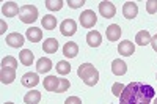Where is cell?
Wrapping results in <instances>:
<instances>
[{"label":"cell","instance_id":"2","mask_svg":"<svg viewBox=\"0 0 157 104\" xmlns=\"http://www.w3.org/2000/svg\"><path fill=\"white\" fill-rule=\"evenodd\" d=\"M77 74L90 87H94L99 81V71L94 68V65H91V63H82L77 70Z\"/></svg>","mask_w":157,"mask_h":104},{"label":"cell","instance_id":"3","mask_svg":"<svg viewBox=\"0 0 157 104\" xmlns=\"http://www.w3.org/2000/svg\"><path fill=\"white\" fill-rule=\"evenodd\" d=\"M19 19L24 24H32L38 19V8L35 5H24L19 11Z\"/></svg>","mask_w":157,"mask_h":104},{"label":"cell","instance_id":"25","mask_svg":"<svg viewBox=\"0 0 157 104\" xmlns=\"http://www.w3.org/2000/svg\"><path fill=\"white\" fill-rule=\"evenodd\" d=\"M2 68H17V60L11 55H6L2 58Z\"/></svg>","mask_w":157,"mask_h":104},{"label":"cell","instance_id":"12","mask_svg":"<svg viewBox=\"0 0 157 104\" xmlns=\"http://www.w3.org/2000/svg\"><path fill=\"white\" fill-rule=\"evenodd\" d=\"M16 79V70L14 68H2L0 70V81L2 84H11Z\"/></svg>","mask_w":157,"mask_h":104},{"label":"cell","instance_id":"28","mask_svg":"<svg viewBox=\"0 0 157 104\" xmlns=\"http://www.w3.org/2000/svg\"><path fill=\"white\" fill-rule=\"evenodd\" d=\"M123 92H124V85H123L121 82H116V84H113V87H112V93H113L115 96L120 98Z\"/></svg>","mask_w":157,"mask_h":104},{"label":"cell","instance_id":"16","mask_svg":"<svg viewBox=\"0 0 157 104\" xmlns=\"http://www.w3.org/2000/svg\"><path fill=\"white\" fill-rule=\"evenodd\" d=\"M43 84H44V88L47 90V92H57L58 85H60V79L57 76H47Z\"/></svg>","mask_w":157,"mask_h":104},{"label":"cell","instance_id":"21","mask_svg":"<svg viewBox=\"0 0 157 104\" xmlns=\"http://www.w3.org/2000/svg\"><path fill=\"white\" fill-rule=\"evenodd\" d=\"M19 60H21V63L24 65V66H30V65L33 63V60H35L33 52L29 50V49H22L21 54H19Z\"/></svg>","mask_w":157,"mask_h":104},{"label":"cell","instance_id":"26","mask_svg":"<svg viewBox=\"0 0 157 104\" xmlns=\"http://www.w3.org/2000/svg\"><path fill=\"white\" fill-rule=\"evenodd\" d=\"M44 5H46V8L50 10V11H58V10H61L63 2H61V0H46Z\"/></svg>","mask_w":157,"mask_h":104},{"label":"cell","instance_id":"30","mask_svg":"<svg viewBox=\"0 0 157 104\" xmlns=\"http://www.w3.org/2000/svg\"><path fill=\"white\" fill-rule=\"evenodd\" d=\"M69 81L68 79H60V85H58V90H57V93H64L66 90L69 88Z\"/></svg>","mask_w":157,"mask_h":104},{"label":"cell","instance_id":"34","mask_svg":"<svg viewBox=\"0 0 157 104\" xmlns=\"http://www.w3.org/2000/svg\"><path fill=\"white\" fill-rule=\"evenodd\" d=\"M5 30H6V25H5V22H2V30H0V33H5Z\"/></svg>","mask_w":157,"mask_h":104},{"label":"cell","instance_id":"7","mask_svg":"<svg viewBox=\"0 0 157 104\" xmlns=\"http://www.w3.org/2000/svg\"><path fill=\"white\" fill-rule=\"evenodd\" d=\"M99 13L102 14V18L105 19H112L116 14V8L112 2H101L99 3Z\"/></svg>","mask_w":157,"mask_h":104},{"label":"cell","instance_id":"33","mask_svg":"<svg viewBox=\"0 0 157 104\" xmlns=\"http://www.w3.org/2000/svg\"><path fill=\"white\" fill-rule=\"evenodd\" d=\"M151 46H152V49L157 52V33H155V35L151 38Z\"/></svg>","mask_w":157,"mask_h":104},{"label":"cell","instance_id":"20","mask_svg":"<svg viewBox=\"0 0 157 104\" xmlns=\"http://www.w3.org/2000/svg\"><path fill=\"white\" fill-rule=\"evenodd\" d=\"M25 36H27L29 41L38 43V41H41V38H43V32L39 30L38 27H30L27 32H25Z\"/></svg>","mask_w":157,"mask_h":104},{"label":"cell","instance_id":"6","mask_svg":"<svg viewBox=\"0 0 157 104\" xmlns=\"http://www.w3.org/2000/svg\"><path fill=\"white\" fill-rule=\"evenodd\" d=\"M19 11H21V8L17 6L16 2H5L2 5V14L5 18H14L19 14Z\"/></svg>","mask_w":157,"mask_h":104},{"label":"cell","instance_id":"14","mask_svg":"<svg viewBox=\"0 0 157 104\" xmlns=\"http://www.w3.org/2000/svg\"><path fill=\"white\" fill-rule=\"evenodd\" d=\"M105 35H107L109 41H118V40H120V36H121V27L118 24H112V25L107 27Z\"/></svg>","mask_w":157,"mask_h":104},{"label":"cell","instance_id":"5","mask_svg":"<svg viewBox=\"0 0 157 104\" xmlns=\"http://www.w3.org/2000/svg\"><path fill=\"white\" fill-rule=\"evenodd\" d=\"M75 30H77V24H75V21H72V19H64V21L60 24V32H61V35H64V36H72V35L75 33Z\"/></svg>","mask_w":157,"mask_h":104},{"label":"cell","instance_id":"11","mask_svg":"<svg viewBox=\"0 0 157 104\" xmlns=\"http://www.w3.org/2000/svg\"><path fill=\"white\" fill-rule=\"evenodd\" d=\"M6 44H8V46H11V47L19 49V47H22V46H24V36H22L21 33H17V32L10 33V35L6 36Z\"/></svg>","mask_w":157,"mask_h":104},{"label":"cell","instance_id":"18","mask_svg":"<svg viewBox=\"0 0 157 104\" xmlns=\"http://www.w3.org/2000/svg\"><path fill=\"white\" fill-rule=\"evenodd\" d=\"M43 50L46 54H55L58 50V41L55 38H47V40L43 43Z\"/></svg>","mask_w":157,"mask_h":104},{"label":"cell","instance_id":"32","mask_svg":"<svg viewBox=\"0 0 157 104\" xmlns=\"http://www.w3.org/2000/svg\"><path fill=\"white\" fill-rule=\"evenodd\" d=\"M64 104H82L80 98H77V96H69L66 101H64Z\"/></svg>","mask_w":157,"mask_h":104},{"label":"cell","instance_id":"24","mask_svg":"<svg viewBox=\"0 0 157 104\" xmlns=\"http://www.w3.org/2000/svg\"><path fill=\"white\" fill-rule=\"evenodd\" d=\"M41 24H43L44 30H54V29H57V18H54L52 14H47L43 18Z\"/></svg>","mask_w":157,"mask_h":104},{"label":"cell","instance_id":"36","mask_svg":"<svg viewBox=\"0 0 157 104\" xmlns=\"http://www.w3.org/2000/svg\"><path fill=\"white\" fill-rule=\"evenodd\" d=\"M154 104H157V98H155V99H154Z\"/></svg>","mask_w":157,"mask_h":104},{"label":"cell","instance_id":"27","mask_svg":"<svg viewBox=\"0 0 157 104\" xmlns=\"http://www.w3.org/2000/svg\"><path fill=\"white\" fill-rule=\"evenodd\" d=\"M69 71H71V65H69L68 62L61 60V62L57 63V73H60V74H63V76H66V74H69Z\"/></svg>","mask_w":157,"mask_h":104},{"label":"cell","instance_id":"15","mask_svg":"<svg viewBox=\"0 0 157 104\" xmlns=\"http://www.w3.org/2000/svg\"><path fill=\"white\" fill-rule=\"evenodd\" d=\"M112 73L115 76H124L127 73V65L123 60H120V58L113 60L112 62Z\"/></svg>","mask_w":157,"mask_h":104},{"label":"cell","instance_id":"19","mask_svg":"<svg viewBox=\"0 0 157 104\" xmlns=\"http://www.w3.org/2000/svg\"><path fill=\"white\" fill-rule=\"evenodd\" d=\"M101 41H102V36H101L99 32H96V30L88 32V35H86V43H88V46L98 47V46L101 44Z\"/></svg>","mask_w":157,"mask_h":104},{"label":"cell","instance_id":"22","mask_svg":"<svg viewBox=\"0 0 157 104\" xmlns=\"http://www.w3.org/2000/svg\"><path fill=\"white\" fill-rule=\"evenodd\" d=\"M151 35H149V32L148 30H141V32H138L137 33V36H135V43L138 44V46H146V44H151Z\"/></svg>","mask_w":157,"mask_h":104},{"label":"cell","instance_id":"8","mask_svg":"<svg viewBox=\"0 0 157 104\" xmlns=\"http://www.w3.org/2000/svg\"><path fill=\"white\" fill-rule=\"evenodd\" d=\"M123 14L126 19H134L138 14V5L135 2H126L123 5Z\"/></svg>","mask_w":157,"mask_h":104},{"label":"cell","instance_id":"9","mask_svg":"<svg viewBox=\"0 0 157 104\" xmlns=\"http://www.w3.org/2000/svg\"><path fill=\"white\" fill-rule=\"evenodd\" d=\"M21 84H22L24 87H29V88L36 87V85L39 84L38 73H25V74L22 76V79H21Z\"/></svg>","mask_w":157,"mask_h":104},{"label":"cell","instance_id":"31","mask_svg":"<svg viewBox=\"0 0 157 104\" xmlns=\"http://www.w3.org/2000/svg\"><path fill=\"white\" fill-rule=\"evenodd\" d=\"M68 5L71 8H78V6L85 5V0H68Z\"/></svg>","mask_w":157,"mask_h":104},{"label":"cell","instance_id":"29","mask_svg":"<svg viewBox=\"0 0 157 104\" xmlns=\"http://www.w3.org/2000/svg\"><path fill=\"white\" fill-rule=\"evenodd\" d=\"M146 11L149 13V14L157 13V0H148L146 2Z\"/></svg>","mask_w":157,"mask_h":104},{"label":"cell","instance_id":"10","mask_svg":"<svg viewBox=\"0 0 157 104\" xmlns=\"http://www.w3.org/2000/svg\"><path fill=\"white\" fill-rule=\"evenodd\" d=\"M118 52H120V55H124V57H130L135 52V44L132 41H123L120 43V46H118Z\"/></svg>","mask_w":157,"mask_h":104},{"label":"cell","instance_id":"35","mask_svg":"<svg viewBox=\"0 0 157 104\" xmlns=\"http://www.w3.org/2000/svg\"><path fill=\"white\" fill-rule=\"evenodd\" d=\"M3 104H14V102H3Z\"/></svg>","mask_w":157,"mask_h":104},{"label":"cell","instance_id":"13","mask_svg":"<svg viewBox=\"0 0 157 104\" xmlns=\"http://www.w3.org/2000/svg\"><path fill=\"white\" fill-rule=\"evenodd\" d=\"M52 70V60L47 58V57H41L38 62H36V71L38 74H44V73H49Z\"/></svg>","mask_w":157,"mask_h":104},{"label":"cell","instance_id":"23","mask_svg":"<svg viewBox=\"0 0 157 104\" xmlns=\"http://www.w3.org/2000/svg\"><path fill=\"white\" fill-rule=\"evenodd\" d=\"M24 101L27 104H38L39 101H41V93L36 92V90H30L29 93H25Z\"/></svg>","mask_w":157,"mask_h":104},{"label":"cell","instance_id":"1","mask_svg":"<svg viewBox=\"0 0 157 104\" xmlns=\"http://www.w3.org/2000/svg\"><path fill=\"white\" fill-rule=\"evenodd\" d=\"M155 95L152 85L145 82H130L124 87L120 96V104H151Z\"/></svg>","mask_w":157,"mask_h":104},{"label":"cell","instance_id":"17","mask_svg":"<svg viewBox=\"0 0 157 104\" xmlns=\"http://www.w3.org/2000/svg\"><path fill=\"white\" fill-rule=\"evenodd\" d=\"M77 54H78V46L75 43L69 41L63 46V55L66 58H74V57H77Z\"/></svg>","mask_w":157,"mask_h":104},{"label":"cell","instance_id":"4","mask_svg":"<svg viewBox=\"0 0 157 104\" xmlns=\"http://www.w3.org/2000/svg\"><path fill=\"white\" fill-rule=\"evenodd\" d=\"M96 22H98V16H96V13L93 10H85L80 14V24H82V27H85V29L94 27Z\"/></svg>","mask_w":157,"mask_h":104}]
</instances>
